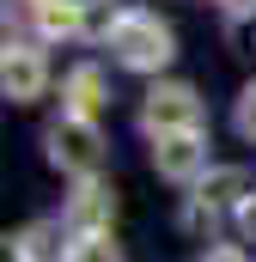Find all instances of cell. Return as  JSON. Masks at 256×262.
I'll return each instance as SVG.
<instances>
[{
	"label": "cell",
	"instance_id": "6da1fadb",
	"mask_svg": "<svg viewBox=\"0 0 256 262\" xmlns=\"http://www.w3.org/2000/svg\"><path fill=\"white\" fill-rule=\"evenodd\" d=\"M104 49L122 73H140V79H159L165 67L177 61V31L171 18L146 12V6H122V18L104 31Z\"/></svg>",
	"mask_w": 256,
	"mask_h": 262
},
{
	"label": "cell",
	"instance_id": "7a4b0ae2",
	"mask_svg": "<svg viewBox=\"0 0 256 262\" xmlns=\"http://www.w3.org/2000/svg\"><path fill=\"white\" fill-rule=\"evenodd\" d=\"M104 152H110V146H104V122H86V116H67L61 110V116L43 128V159H49L61 177H73V183H79V177H98V171H104Z\"/></svg>",
	"mask_w": 256,
	"mask_h": 262
},
{
	"label": "cell",
	"instance_id": "3957f363",
	"mask_svg": "<svg viewBox=\"0 0 256 262\" xmlns=\"http://www.w3.org/2000/svg\"><path fill=\"white\" fill-rule=\"evenodd\" d=\"M250 195V171L244 165H214L189 195H183V232H214L220 220H232Z\"/></svg>",
	"mask_w": 256,
	"mask_h": 262
},
{
	"label": "cell",
	"instance_id": "277c9868",
	"mask_svg": "<svg viewBox=\"0 0 256 262\" xmlns=\"http://www.w3.org/2000/svg\"><path fill=\"white\" fill-rule=\"evenodd\" d=\"M183 128H207V104L189 79H153L146 98H140V134L159 140V134H183Z\"/></svg>",
	"mask_w": 256,
	"mask_h": 262
},
{
	"label": "cell",
	"instance_id": "5b68a950",
	"mask_svg": "<svg viewBox=\"0 0 256 262\" xmlns=\"http://www.w3.org/2000/svg\"><path fill=\"white\" fill-rule=\"evenodd\" d=\"M153 171H159L171 189H195V183L214 171V140H207V128L159 134V140H153Z\"/></svg>",
	"mask_w": 256,
	"mask_h": 262
},
{
	"label": "cell",
	"instance_id": "8992f818",
	"mask_svg": "<svg viewBox=\"0 0 256 262\" xmlns=\"http://www.w3.org/2000/svg\"><path fill=\"white\" fill-rule=\"evenodd\" d=\"M49 43L37 37H6V55H0V92L6 104H37L49 92Z\"/></svg>",
	"mask_w": 256,
	"mask_h": 262
},
{
	"label": "cell",
	"instance_id": "52a82bcc",
	"mask_svg": "<svg viewBox=\"0 0 256 262\" xmlns=\"http://www.w3.org/2000/svg\"><path fill=\"white\" fill-rule=\"evenodd\" d=\"M116 213H122V201L116 189L104 183V177H79L73 183V195L61 201V220L73 238H98V232H116Z\"/></svg>",
	"mask_w": 256,
	"mask_h": 262
},
{
	"label": "cell",
	"instance_id": "ba28073f",
	"mask_svg": "<svg viewBox=\"0 0 256 262\" xmlns=\"http://www.w3.org/2000/svg\"><path fill=\"white\" fill-rule=\"evenodd\" d=\"M61 110L67 116H86V122H104L110 116V67L73 61L61 73Z\"/></svg>",
	"mask_w": 256,
	"mask_h": 262
},
{
	"label": "cell",
	"instance_id": "9c48e42d",
	"mask_svg": "<svg viewBox=\"0 0 256 262\" xmlns=\"http://www.w3.org/2000/svg\"><path fill=\"white\" fill-rule=\"evenodd\" d=\"M6 244H12V262H67L73 232H67L61 213H43V220H25Z\"/></svg>",
	"mask_w": 256,
	"mask_h": 262
},
{
	"label": "cell",
	"instance_id": "30bf717a",
	"mask_svg": "<svg viewBox=\"0 0 256 262\" xmlns=\"http://www.w3.org/2000/svg\"><path fill=\"white\" fill-rule=\"evenodd\" d=\"M25 12H31L37 43H79V37H92V6L86 0H37Z\"/></svg>",
	"mask_w": 256,
	"mask_h": 262
},
{
	"label": "cell",
	"instance_id": "8fae6325",
	"mask_svg": "<svg viewBox=\"0 0 256 262\" xmlns=\"http://www.w3.org/2000/svg\"><path fill=\"white\" fill-rule=\"evenodd\" d=\"M232 134H238L244 146H256V79H244L238 98H232Z\"/></svg>",
	"mask_w": 256,
	"mask_h": 262
},
{
	"label": "cell",
	"instance_id": "7c38bea8",
	"mask_svg": "<svg viewBox=\"0 0 256 262\" xmlns=\"http://www.w3.org/2000/svg\"><path fill=\"white\" fill-rule=\"evenodd\" d=\"M67 262H122V244H116V232H98V238H73Z\"/></svg>",
	"mask_w": 256,
	"mask_h": 262
},
{
	"label": "cell",
	"instance_id": "4fadbf2b",
	"mask_svg": "<svg viewBox=\"0 0 256 262\" xmlns=\"http://www.w3.org/2000/svg\"><path fill=\"white\" fill-rule=\"evenodd\" d=\"M232 226H238V238H244V244H256V189L244 195V207L232 213Z\"/></svg>",
	"mask_w": 256,
	"mask_h": 262
},
{
	"label": "cell",
	"instance_id": "5bb4252c",
	"mask_svg": "<svg viewBox=\"0 0 256 262\" xmlns=\"http://www.w3.org/2000/svg\"><path fill=\"white\" fill-rule=\"evenodd\" d=\"M214 6H220L226 25H250V18H256V0H214Z\"/></svg>",
	"mask_w": 256,
	"mask_h": 262
},
{
	"label": "cell",
	"instance_id": "9a60e30c",
	"mask_svg": "<svg viewBox=\"0 0 256 262\" xmlns=\"http://www.w3.org/2000/svg\"><path fill=\"white\" fill-rule=\"evenodd\" d=\"M201 262H250V250H244V244H207Z\"/></svg>",
	"mask_w": 256,
	"mask_h": 262
},
{
	"label": "cell",
	"instance_id": "2e32d148",
	"mask_svg": "<svg viewBox=\"0 0 256 262\" xmlns=\"http://www.w3.org/2000/svg\"><path fill=\"white\" fill-rule=\"evenodd\" d=\"M18 6H37V0H18Z\"/></svg>",
	"mask_w": 256,
	"mask_h": 262
}]
</instances>
